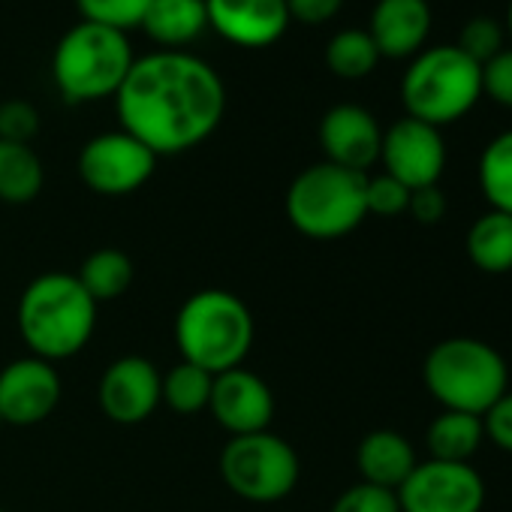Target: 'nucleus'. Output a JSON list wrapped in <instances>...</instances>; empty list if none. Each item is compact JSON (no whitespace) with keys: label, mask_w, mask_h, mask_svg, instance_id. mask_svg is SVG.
<instances>
[{"label":"nucleus","mask_w":512,"mask_h":512,"mask_svg":"<svg viewBox=\"0 0 512 512\" xmlns=\"http://www.w3.org/2000/svg\"><path fill=\"white\" fill-rule=\"evenodd\" d=\"M121 130L157 157L202 145L223 121L226 88L211 64L190 52L136 58L115 94Z\"/></svg>","instance_id":"1"},{"label":"nucleus","mask_w":512,"mask_h":512,"mask_svg":"<svg viewBox=\"0 0 512 512\" xmlns=\"http://www.w3.org/2000/svg\"><path fill=\"white\" fill-rule=\"evenodd\" d=\"M97 308L76 275L46 272L25 287L16 326L31 356L55 365L88 347L97 329Z\"/></svg>","instance_id":"2"},{"label":"nucleus","mask_w":512,"mask_h":512,"mask_svg":"<svg viewBox=\"0 0 512 512\" xmlns=\"http://www.w3.org/2000/svg\"><path fill=\"white\" fill-rule=\"evenodd\" d=\"M256 338L250 308L229 290L193 293L175 317L181 362L208 374L241 368Z\"/></svg>","instance_id":"3"},{"label":"nucleus","mask_w":512,"mask_h":512,"mask_svg":"<svg viewBox=\"0 0 512 512\" xmlns=\"http://www.w3.org/2000/svg\"><path fill=\"white\" fill-rule=\"evenodd\" d=\"M425 389L443 410L482 416L509 392L506 359L479 338H446L434 344L422 365Z\"/></svg>","instance_id":"4"},{"label":"nucleus","mask_w":512,"mask_h":512,"mask_svg":"<svg viewBox=\"0 0 512 512\" xmlns=\"http://www.w3.org/2000/svg\"><path fill=\"white\" fill-rule=\"evenodd\" d=\"M136 55L127 34L79 22L55 46L52 79L70 106L115 97Z\"/></svg>","instance_id":"5"},{"label":"nucleus","mask_w":512,"mask_h":512,"mask_svg":"<svg viewBox=\"0 0 512 512\" xmlns=\"http://www.w3.org/2000/svg\"><path fill=\"white\" fill-rule=\"evenodd\" d=\"M482 100V67L458 46L422 49L401 79V103L407 118L431 127L461 121Z\"/></svg>","instance_id":"6"},{"label":"nucleus","mask_w":512,"mask_h":512,"mask_svg":"<svg viewBox=\"0 0 512 512\" xmlns=\"http://www.w3.org/2000/svg\"><path fill=\"white\" fill-rule=\"evenodd\" d=\"M365 184L368 175L362 172L335 166L329 160L314 163L293 178L284 196L287 220L293 229L317 241L344 238L368 217Z\"/></svg>","instance_id":"7"},{"label":"nucleus","mask_w":512,"mask_h":512,"mask_svg":"<svg viewBox=\"0 0 512 512\" xmlns=\"http://www.w3.org/2000/svg\"><path fill=\"white\" fill-rule=\"evenodd\" d=\"M299 473L302 464L296 449L272 431L229 437L220 452V476L226 488L250 503L284 500L299 485Z\"/></svg>","instance_id":"8"},{"label":"nucleus","mask_w":512,"mask_h":512,"mask_svg":"<svg viewBox=\"0 0 512 512\" xmlns=\"http://www.w3.org/2000/svg\"><path fill=\"white\" fill-rule=\"evenodd\" d=\"M157 154L124 130L94 136L79 154V175L100 196H127L148 184Z\"/></svg>","instance_id":"9"},{"label":"nucleus","mask_w":512,"mask_h":512,"mask_svg":"<svg viewBox=\"0 0 512 512\" xmlns=\"http://www.w3.org/2000/svg\"><path fill=\"white\" fill-rule=\"evenodd\" d=\"M401 512H482L485 482L473 464L419 461L395 491Z\"/></svg>","instance_id":"10"},{"label":"nucleus","mask_w":512,"mask_h":512,"mask_svg":"<svg viewBox=\"0 0 512 512\" xmlns=\"http://www.w3.org/2000/svg\"><path fill=\"white\" fill-rule=\"evenodd\" d=\"M380 163L383 172L401 181L407 190L434 187L446 169V142L437 127L404 115L383 130Z\"/></svg>","instance_id":"11"},{"label":"nucleus","mask_w":512,"mask_h":512,"mask_svg":"<svg viewBox=\"0 0 512 512\" xmlns=\"http://www.w3.org/2000/svg\"><path fill=\"white\" fill-rule=\"evenodd\" d=\"M61 401V374L52 362L22 356L0 371V422L37 425L55 413Z\"/></svg>","instance_id":"12"},{"label":"nucleus","mask_w":512,"mask_h":512,"mask_svg":"<svg viewBox=\"0 0 512 512\" xmlns=\"http://www.w3.org/2000/svg\"><path fill=\"white\" fill-rule=\"evenodd\" d=\"M208 413L232 437L269 431V425L275 419L272 386L260 374L247 371L244 365L223 371V374H214Z\"/></svg>","instance_id":"13"},{"label":"nucleus","mask_w":512,"mask_h":512,"mask_svg":"<svg viewBox=\"0 0 512 512\" xmlns=\"http://www.w3.org/2000/svg\"><path fill=\"white\" fill-rule=\"evenodd\" d=\"M160 380L163 374L145 356L115 359L97 386L100 410L118 425H139L160 407Z\"/></svg>","instance_id":"14"},{"label":"nucleus","mask_w":512,"mask_h":512,"mask_svg":"<svg viewBox=\"0 0 512 512\" xmlns=\"http://www.w3.org/2000/svg\"><path fill=\"white\" fill-rule=\"evenodd\" d=\"M208 28L238 49H269L290 28L287 0H205Z\"/></svg>","instance_id":"15"},{"label":"nucleus","mask_w":512,"mask_h":512,"mask_svg":"<svg viewBox=\"0 0 512 512\" xmlns=\"http://www.w3.org/2000/svg\"><path fill=\"white\" fill-rule=\"evenodd\" d=\"M380 145L383 127L365 106L338 103L320 121V148L335 166L365 175L380 160Z\"/></svg>","instance_id":"16"},{"label":"nucleus","mask_w":512,"mask_h":512,"mask_svg":"<svg viewBox=\"0 0 512 512\" xmlns=\"http://www.w3.org/2000/svg\"><path fill=\"white\" fill-rule=\"evenodd\" d=\"M428 0H377L371 10L368 34L380 58H416L431 34Z\"/></svg>","instance_id":"17"},{"label":"nucleus","mask_w":512,"mask_h":512,"mask_svg":"<svg viewBox=\"0 0 512 512\" xmlns=\"http://www.w3.org/2000/svg\"><path fill=\"white\" fill-rule=\"evenodd\" d=\"M416 464L419 461H416L413 443L401 431H392V428H377L365 434L356 449V467L362 473V482L380 485L389 491H398Z\"/></svg>","instance_id":"18"},{"label":"nucleus","mask_w":512,"mask_h":512,"mask_svg":"<svg viewBox=\"0 0 512 512\" xmlns=\"http://www.w3.org/2000/svg\"><path fill=\"white\" fill-rule=\"evenodd\" d=\"M142 31L163 52H184L208 31L205 0H154L142 19Z\"/></svg>","instance_id":"19"},{"label":"nucleus","mask_w":512,"mask_h":512,"mask_svg":"<svg viewBox=\"0 0 512 512\" xmlns=\"http://www.w3.org/2000/svg\"><path fill=\"white\" fill-rule=\"evenodd\" d=\"M464 247H467L470 263L479 272H485V275L512 272V217L488 208L467 229Z\"/></svg>","instance_id":"20"},{"label":"nucleus","mask_w":512,"mask_h":512,"mask_svg":"<svg viewBox=\"0 0 512 512\" xmlns=\"http://www.w3.org/2000/svg\"><path fill=\"white\" fill-rule=\"evenodd\" d=\"M46 169L31 145L0 139V202L28 205L40 196Z\"/></svg>","instance_id":"21"},{"label":"nucleus","mask_w":512,"mask_h":512,"mask_svg":"<svg viewBox=\"0 0 512 512\" xmlns=\"http://www.w3.org/2000/svg\"><path fill=\"white\" fill-rule=\"evenodd\" d=\"M428 452L434 461H458V464H470V458L479 452V446L485 443V428H482V416H470V413H455V410H443L425 434Z\"/></svg>","instance_id":"22"},{"label":"nucleus","mask_w":512,"mask_h":512,"mask_svg":"<svg viewBox=\"0 0 512 512\" xmlns=\"http://www.w3.org/2000/svg\"><path fill=\"white\" fill-rule=\"evenodd\" d=\"M76 278L97 305L115 302L133 284V263H130V256L118 247H100L82 263Z\"/></svg>","instance_id":"23"},{"label":"nucleus","mask_w":512,"mask_h":512,"mask_svg":"<svg viewBox=\"0 0 512 512\" xmlns=\"http://www.w3.org/2000/svg\"><path fill=\"white\" fill-rule=\"evenodd\" d=\"M479 187L494 211L512 217V130L497 133L479 157Z\"/></svg>","instance_id":"24"},{"label":"nucleus","mask_w":512,"mask_h":512,"mask_svg":"<svg viewBox=\"0 0 512 512\" xmlns=\"http://www.w3.org/2000/svg\"><path fill=\"white\" fill-rule=\"evenodd\" d=\"M377 64H380V52H377L371 34L362 28L338 31L326 46V67L338 79H350V82L365 79L377 70Z\"/></svg>","instance_id":"25"},{"label":"nucleus","mask_w":512,"mask_h":512,"mask_svg":"<svg viewBox=\"0 0 512 512\" xmlns=\"http://www.w3.org/2000/svg\"><path fill=\"white\" fill-rule=\"evenodd\" d=\"M211 386H214V374H208L190 362H178L160 380V404H166L169 410H175L181 416L202 413V410H208Z\"/></svg>","instance_id":"26"},{"label":"nucleus","mask_w":512,"mask_h":512,"mask_svg":"<svg viewBox=\"0 0 512 512\" xmlns=\"http://www.w3.org/2000/svg\"><path fill=\"white\" fill-rule=\"evenodd\" d=\"M154 0H76V7L82 13V22L103 25L112 31H133L142 28V19Z\"/></svg>","instance_id":"27"},{"label":"nucleus","mask_w":512,"mask_h":512,"mask_svg":"<svg viewBox=\"0 0 512 512\" xmlns=\"http://www.w3.org/2000/svg\"><path fill=\"white\" fill-rule=\"evenodd\" d=\"M470 61H476L479 67L488 64L494 55H500L506 49V31L500 22L488 19V16H476L470 22H464L461 37L455 43Z\"/></svg>","instance_id":"28"},{"label":"nucleus","mask_w":512,"mask_h":512,"mask_svg":"<svg viewBox=\"0 0 512 512\" xmlns=\"http://www.w3.org/2000/svg\"><path fill=\"white\" fill-rule=\"evenodd\" d=\"M365 205H368V214H377V217H398V214H407V205H410V190L395 181L392 175H374L368 178L365 184Z\"/></svg>","instance_id":"29"},{"label":"nucleus","mask_w":512,"mask_h":512,"mask_svg":"<svg viewBox=\"0 0 512 512\" xmlns=\"http://www.w3.org/2000/svg\"><path fill=\"white\" fill-rule=\"evenodd\" d=\"M332 512H401V506H398V494L395 491L359 482V485H350L332 503Z\"/></svg>","instance_id":"30"},{"label":"nucleus","mask_w":512,"mask_h":512,"mask_svg":"<svg viewBox=\"0 0 512 512\" xmlns=\"http://www.w3.org/2000/svg\"><path fill=\"white\" fill-rule=\"evenodd\" d=\"M37 133H40V112L28 100L0 103V139L31 145Z\"/></svg>","instance_id":"31"},{"label":"nucleus","mask_w":512,"mask_h":512,"mask_svg":"<svg viewBox=\"0 0 512 512\" xmlns=\"http://www.w3.org/2000/svg\"><path fill=\"white\" fill-rule=\"evenodd\" d=\"M482 97L503 109H512V49L506 46L488 64H482Z\"/></svg>","instance_id":"32"},{"label":"nucleus","mask_w":512,"mask_h":512,"mask_svg":"<svg viewBox=\"0 0 512 512\" xmlns=\"http://www.w3.org/2000/svg\"><path fill=\"white\" fill-rule=\"evenodd\" d=\"M482 428H485V440H491L503 452H512V392L497 398L482 413Z\"/></svg>","instance_id":"33"},{"label":"nucleus","mask_w":512,"mask_h":512,"mask_svg":"<svg viewBox=\"0 0 512 512\" xmlns=\"http://www.w3.org/2000/svg\"><path fill=\"white\" fill-rule=\"evenodd\" d=\"M446 196L443 190L434 184V187H419V190H410V205H407V214L422 223V226H434L446 217Z\"/></svg>","instance_id":"34"},{"label":"nucleus","mask_w":512,"mask_h":512,"mask_svg":"<svg viewBox=\"0 0 512 512\" xmlns=\"http://www.w3.org/2000/svg\"><path fill=\"white\" fill-rule=\"evenodd\" d=\"M344 7V0H287V10L293 22L302 25H326Z\"/></svg>","instance_id":"35"},{"label":"nucleus","mask_w":512,"mask_h":512,"mask_svg":"<svg viewBox=\"0 0 512 512\" xmlns=\"http://www.w3.org/2000/svg\"><path fill=\"white\" fill-rule=\"evenodd\" d=\"M503 31H506V43L512 49V0H509V7H506V25H503Z\"/></svg>","instance_id":"36"},{"label":"nucleus","mask_w":512,"mask_h":512,"mask_svg":"<svg viewBox=\"0 0 512 512\" xmlns=\"http://www.w3.org/2000/svg\"><path fill=\"white\" fill-rule=\"evenodd\" d=\"M0 425H4V422H0Z\"/></svg>","instance_id":"37"},{"label":"nucleus","mask_w":512,"mask_h":512,"mask_svg":"<svg viewBox=\"0 0 512 512\" xmlns=\"http://www.w3.org/2000/svg\"><path fill=\"white\" fill-rule=\"evenodd\" d=\"M0 512H4V509H0Z\"/></svg>","instance_id":"38"}]
</instances>
